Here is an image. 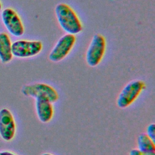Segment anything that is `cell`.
I'll return each instance as SVG.
<instances>
[{
    "instance_id": "16",
    "label": "cell",
    "mask_w": 155,
    "mask_h": 155,
    "mask_svg": "<svg viewBox=\"0 0 155 155\" xmlns=\"http://www.w3.org/2000/svg\"><path fill=\"white\" fill-rule=\"evenodd\" d=\"M1 9H2V5H1V2H0V12H1Z\"/></svg>"
},
{
    "instance_id": "10",
    "label": "cell",
    "mask_w": 155,
    "mask_h": 155,
    "mask_svg": "<svg viewBox=\"0 0 155 155\" xmlns=\"http://www.w3.org/2000/svg\"><path fill=\"white\" fill-rule=\"evenodd\" d=\"M13 58L12 42L8 35L0 33V59L3 63H8Z\"/></svg>"
},
{
    "instance_id": "11",
    "label": "cell",
    "mask_w": 155,
    "mask_h": 155,
    "mask_svg": "<svg viewBox=\"0 0 155 155\" xmlns=\"http://www.w3.org/2000/svg\"><path fill=\"white\" fill-rule=\"evenodd\" d=\"M137 147L139 150L155 153L154 140L151 139L145 133H141L137 137Z\"/></svg>"
},
{
    "instance_id": "2",
    "label": "cell",
    "mask_w": 155,
    "mask_h": 155,
    "mask_svg": "<svg viewBox=\"0 0 155 155\" xmlns=\"http://www.w3.org/2000/svg\"><path fill=\"white\" fill-rule=\"evenodd\" d=\"M146 88V84L142 80H133L126 84L116 100L117 106L120 108H125L131 105Z\"/></svg>"
},
{
    "instance_id": "8",
    "label": "cell",
    "mask_w": 155,
    "mask_h": 155,
    "mask_svg": "<svg viewBox=\"0 0 155 155\" xmlns=\"http://www.w3.org/2000/svg\"><path fill=\"white\" fill-rule=\"evenodd\" d=\"M16 125L13 116L9 110H0V136L5 141H10L15 136Z\"/></svg>"
},
{
    "instance_id": "14",
    "label": "cell",
    "mask_w": 155,
    "mask_h": 155,
    "mask_svg": "<svg viewBox=\"0 0 155 155\" xmlns=\"http://www.w3.org/2000/svg\"><path fill=\"white\" fill-rule=\"evenodd\" d=\"M0 155H15V154L10 152L4 151V152H0Z\"/></svg>"
},
{
    "instance_id": "5",
    "label": "cell",
    "mask_w": 155,
    "mask_h": 155,
    "mask_svg": "<svg viewBox=\"0 0 155 155\" xmlns=\"http://www.w3.org/2000/svg\"><path fill=\"white\" fill-rule=\"evenodd\" d=\"M43 48L40 41L18 40L12 44L13 56L19 58H27L39 54Z\"/></svg>"
},
{
    "instance_id": "13",
    "label": "cell",
    "mask_w": 155,
    "mask_h": 155,
    "mask_svg": "<svg viewBox=\"0 0 155 155\" xmlns=\"http://www.w3.org/2000/svg\"><path fill=\"white\" fill-rule=\"evenodd\" d=\"M129 155H155V153L145 152L139 149H133L130 151Z\"/></svg>"
},
{
    "instance_id": "3",
    "label": "cell",
    "mask_w": 155,
    "mask_h": 155,
    "mask_svg": "<svg viewBox=\"0 0 155 155\" xmlns=\"http://www.w3.org/2000/svg\"><path fill=\"white\" fill-rule=\"evenodd\" d=\"M106 50V40L105 37L96 33L93 35L87 47L85 53V61L91 67L98 65L105 54Z\"/></svg>"
},
{
    "instance_id": "6",
    "label": "cell",
    "mask_w": 155,
    "mask_h": 155,
    "mask_svg": "<svg viewBox=\"0 0 155 155\" xmlns=\"http://www.w3.org/2000/svg\"><path fill=\"white\" fill-rule=\"evenodd\" d=\"M22 93L26 96L36 99L38 97H46L52 103L59 99L57 91L52 86L45 83H35L24 85L22 88Z\"/></svg>"
},
{
    "instance_id": "4",
    "label": "cell",
    "mask_w": 155,
    "mask_h": 155,
    "mask_svg": "<svg viewBox=\"0 0 155 155\" xmlns=\"http://www.w3.org/2000/svg\"><path fill=\"white\" fill-rule=\"evenodd\" d=\"M75 35L66 33L56 42L48 54V59L53 62L63 60L71 51L76 42Z\"/></svg>"
},
{
    "instance_id": "7",
    "label": "cell",
    "mask_w": 155,
    "mask_h": 155,
    "mask_svg": "<svg viewBox=\"0 0 155 155\" xmlns=\"http://www.w3.org/2000/svg\"><path fill=\"white\" fill-rule=\"evenodd\" d=\"M2 22L8 31L14 36L20 37L24 33V27L18 13L12 8H7L2 13Z\"/></svg>"
},
{
    "instance_id": "9",
    "label": "cell",
    "mask_w": 155,
    "mask_h": 155,
    "mask_svg": "<svg viewBox=\"0 0 155 155\" xmlns=\"http://www.w3.org/2000/svg\"><path fill=\"white\" fill-rule=\"evenodd\" d=\"M35 99L36 110L38 119L42 123L49 122L54 114L53 103L46 97H38Z\"/></svg>"
},
{
    "instance_id": "12",
    "label": "cell",
    "mask_w": 155,
    "mask_h": 155,
    "mask_svg": "<svg viewBox=\"0 0 155 155\" xmlns=\"http://www.w3.org/2000/svg\"><path fill=\"white\" fill-rule=\"evenodd\" d=\"M147 134L153 140H155V124H150L147 128Z\"/></svg>"
},
{
    "instance_id": "15",
    "label": "cell",
    "mask_w": 155,
    "mask_h": 155,
    "mask_svg": "<svg viewBox=\"0 0 155 155\" xmlns=\"http://www.w3.org/2000/svg\"><path fill=\"white\" fill-rule=\"evenodd\" d=\"M42 155H53L51 153H43Z\"/></svg>"
},
{
    "instance_id": "1",
    "label": "cell",
    "mask_w": 155,
    "mask_h": 155,
    "mask_svg": "<svg viewBox=\"0 0 155 155\" xmlns=\"http://www.w3.org/2000/svg\"><path fill=\"white\" fill-rule=\"evenodd\" d=\"M55 15L61 28L68 34L77 35L82 30V24L74 10L65 3L57 4Z\"/></svg>"
}]
</instances>
